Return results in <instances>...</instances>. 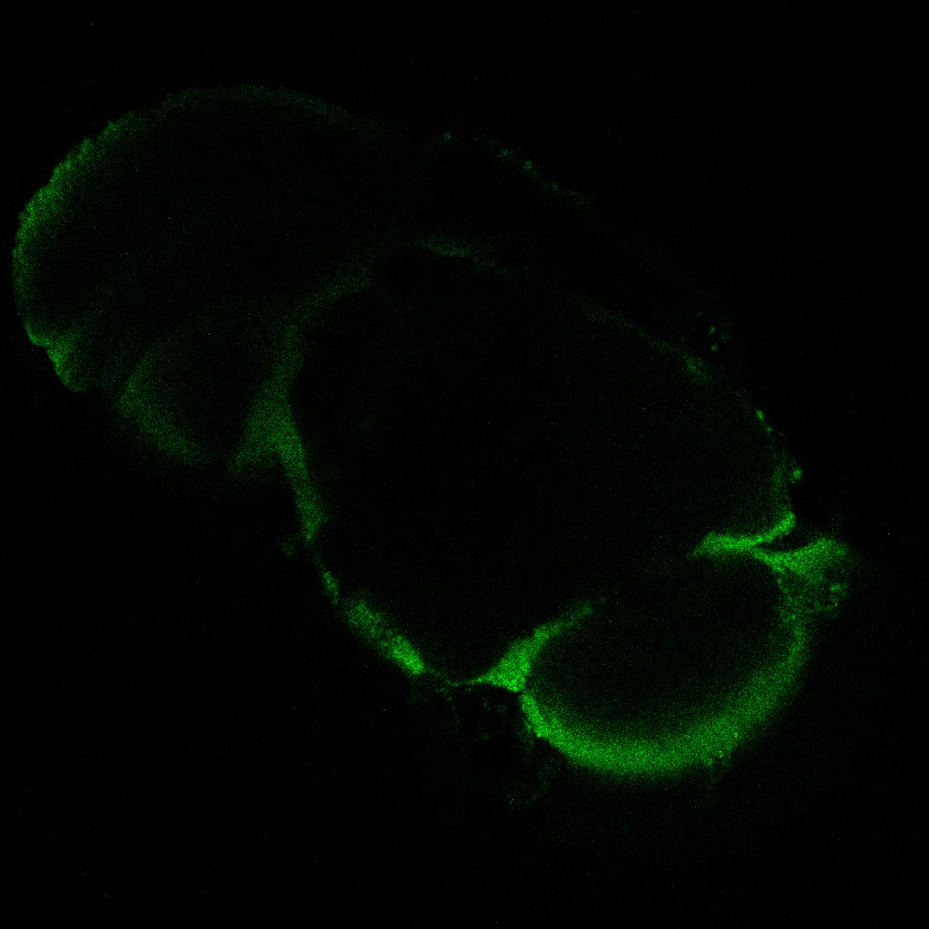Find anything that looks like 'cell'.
Listing matches in <instances>:
<instances>
[{"label":"cell","mask_w":929,"mask_h":929,"mask_svg":"<svg viewBox=\"0 0 929 929\" xmlns=\"http://www.w3.org/2000/svg\"><path fill=\"white\" fill-rule=\"evenodd\" d=\"M590 605H583L567 617L548 621L536 627L529 635L513 642L489 669L465 682L468 685L490 686L513 693H522L533 668L551 640L568 627L585 618Z\"/></svg>","instance_id":"obj_1"},{"label":"cell","mask_w":929,"mask_h":929,"mask_svg":"<svg viewBox=\"0 0 929 929\" xmlns=\"http://www.w3.org/2000/svg\"><path fill=\"white\" fill-rule=\"evenodd\" d=\"M379 642L385 655L406 673L419 676L428 672L420 652L405 635L388 630Z\"/></svg>","instance_id":"obj_2"}]
</instances>
